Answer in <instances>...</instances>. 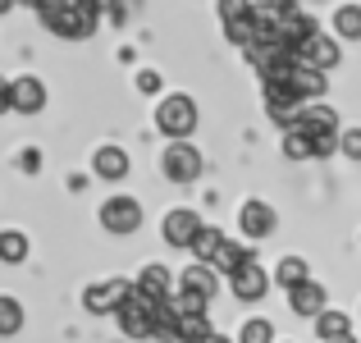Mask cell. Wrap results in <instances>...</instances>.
<instances>
[{"instance_id": "d4e9b609", "label": "cell", "mask_w": 361, "mask_h": 343, "mask_svg": "<svg viewBox=\"0 0 361 343\" xmlns=\"http://www.w3.org/2000/svg\"><path fill=\"white\" fill-rule=\"evenodd\" d=\"M334 37L338 42H361V5H343L334 14Z\"/></svg>"}, {"instance_id": "f1b7e54d", "label": "cell", "mask_w": 361, "mask_h": 343, "mask_svg": "<svg viewBox=\"0 0 361 343\" xmlns=\"http://www.w3.org/2000/svg\"><path fill=\"white\" fill-rule=\"evenodd\" d=\"M224 37H229V42L243 51V46L252 42V14H243V18H229V23H224Z\"/></svg>"}, {"instance_id": "4dcf8cb0", "label": "cell", "mask_w": 361, "mask_h": 343, "mask_svg": "<svg viewBox=\"0 0 361 343\" xmlns=\"http://www.w3.org/2000/svg\"><path fill=\"white\" fill-rule=\"evenodd\" d=\"M338 151L348 160H361V128H338Z\"/></svg>"}, {"instance_id": "52a82bcc", "label": "cell", "mask_w": 361, "mask_h": 343, "mask_svg": "<svg viewBox=\"0 0 361 343\" xmlns=\"http://www.w3.org/2000/svg\"><path fill=\"white\" fill-rule=\"evenodd\" d=\"M197 229H202V215L188 211V206H174V211L160 220V234H165V243H169V247H183V252L192 247Z\"/></svg>"}, {"instance_id": "1f68e13d", "label": "cell", "mask_w": 361, "mask_h": 343, "mask_svg": "<svg viewBox=\"0 0 361 343\" xmlns=\"http://www.w3.org/2000/svg\"><path fill=\"white\" fill-rule=\"evenodd\" d=\"M137 92H142V97H156V92H160V73L156 69H142L137 73Z\"/></svg>"}, {"instance_id": "d6a6232c", "label": "cell", "mask_w": 361, "mask_h": 343, "mask_svg": "<svg viewBox=\"0 0 361 343\" xmlns=\"http://www.w3.org/2000/svg\"><path fill=\"white\" fill-rule=\"evenodd\" d=\"M18 165H23V174H37V165H42V151H37V147H27L23 156H18Z\"/></svg>"}, {"instance_id": "8992f818", "label": "cell", "mask_w": 361, "mask_h": 343, "mask_svg": "<svg viewBox=\"0 0 361 343\" xmlns=\"http://www.w3.org/2000/svg\"><path fill=\"white\" fill-rule=\"evenodd\" d=\"M128 289L133 284L128 279H101V284H87V289H82V307H87V316H115L119 311V302L128 298Z\"/></svg>"}, {"instance_id": "74e56055", "label": "cell", "mask_w": 361, "mask_h": 343, "mask_svg": "<svg viewBox=\"0 0 361 343\" xmlns=\"http://www.w3.org/2000/svg\"><path fill=\"white\" fill-rule=\"evenodd\" d=\"M27 5H37V0H27Z\"/></svg>"}, {"instance_id": "484cf974", "label": "cell", "mask_w": 361, "mask_h": 343, "mask_svg": "<svg viewBox=\"0 0 361 343\" xmlns=\"http://www.w3.org/2000/svg\"><path fill=\"white\" fill-rule=\"evenodd\" d=\"M220 243H224V229H215V224L206 229V224H202V229H197V238H192V247H188V252H192L197 261H211V256H215V247H220Z\"/></svg>"}, {"instance_id": "ac0fdd59", "label": "cell", "mask_w": 361, "mask_h": 343, "mask_svg": "<svg viewBox=\"0 0 361 343\" xmlns=\"http://www.w3.org/2000/svg\"><path fill=\"white\" fill-rule=\"evenodd\" d=\"M283 156L288 160H316V138H311V128L302 119H293L283 128Z\"/></svg>"}, {"instance_id": "836d02e7", "label": "cell", "mask_w": 361, "mask_h": 343, "mask_svg": "<svg viewBox=\"0 0 361 343\" xmlns=\"http://www.w3.org/2000/svg\"><path fill=\"white\" fill-rule=\"evenodd\" d=\"M0 114H9V83L0 78Z\"/></svg>"}, {"instance_id": "4316f807", "label": "cell", "mask_w": 361, "mask_h": 343, "mask_svg": "<svg viewBox=\"0 0 361 343\" xmlns=\"http://www.w3.org/2000/svg\"><path fill=\"white\" fill-rule=\"evenodd\" d=\"M23 302H18V298H0V335H18V330H23Z\"/></svg>"}, {"instance_id": "e575fe53", "label": "cell", "mask_w": 361, "mask_h": 343, "mask_svg": "<svg viewBox=\"0 0 361 343\" xmlns=\"http://www.w3.org/2000/svg\"><path fill=\"white\" fill-rule=\"evenodd\" d=\"M18 5V0H0V14H9V9H14Z\"/></svg>"}, {"instance_id": "9c48e42d", "label": "cell", "mask_w": 361, "mask_h": 343, "mask_svg": "<svg viewBox=\"0 0 361 343\" xmlns=\"http://www.w3.org/2000/svg\"><path fill=\"white\" fill-rule=\"evenodd\" d=\"M293 60L298 64H311V69H320V73H329L338 64V42L334 37H311V42H302V46H293Z\"/></svg>"}, {"instance_id": "83f0119b", "label": "cell", "mask_w": 361, "mask_h": 343, "mask_svg": "<svg viewBox=\"0 0 361 343\" xmlns=\"http://www.w3.org/2000/svg\"><path fill=\"white\" fill-rule=\"evenodd\" d=\"M238 343H274V325L265 316H252V320H243V330H238Z\"/></svg>"}, {"instance_id": "ffe728a7", "label": "cell", "mask_w": 361, "mask_h": 343, "mask_svg": "<svg viewBox=\"0 0 361 343\" xmlns=\"http://www.w3.org/2000/svg\"><path fill=\"white\" fill-rule=\"evenodd\" d=\"M298 119L307 124L311 133H338V128H343V124H338V110H334V106H325V101H307Z\"/></svg>"}, {"instance_id": "8d00e7d4", "label": "cell", "mask_w": 361, "mask_h": 343, "mask_svg": "<svg viewBox=\"0 0 361 343\" xmlns=\"http://www.w3.org/2000/svg\"><path fill=\"white\" fill-rule=\"evenodd\" d=\"M329 343H357V339H353V335H343V339H329Z\"/></svg>"}, {"instance_id": "3957f363", "label": "cell", "mask_w": 361, "mask_h": 343, "mask_svg": "<svg viewBox=\"0 0 361 343\" xmlns=\"http://www.w3.org/2000/svg\"><path fill=\"white\" fill-rule=\"evenodd\" d=\"M160 169H165V179H174V183H192V179L206 169V160H202V151L183 138V142H169V147H165Z\"/></svg>"}, {"instance_id": "6da1fadb", "label": "cell", "mask_w": 361, "mask_h": 343, "mask_svg": "<svg viewBox=\"0 0 361 343\" xmlns=\"http://www.w3.org/2000/svg\"><path fill=\"white\" fill-rule=\"evenodd\" d=\"M156 128L165 133L169 142H183L197 133V101L183 97V92H174V97H160L156 106Z\"/></svg>"}, {"instance_id": "2e32d148", "label": "cell", "mask_w": 361, "mask_h": 343, "mask_svg": "<svg viewBox=\"0 0 361 343\" xmlns=\"http://www.w3.org/2000/svg\"><path fill=\"white\" fill-rule=\"evenodd\" d=\"M133 289L147 293V298H156V302H165L169 293H174V275H169L160 261H151V265H142V270H137V284H133Z\"/></svg>"}, {"instance_id": "5bb4252c", "label": "cell", "mask_w": 361, "mask_h": 343, "mask_svg": "<svg viewBox=\"0 0 361 343\" xmlns=\"http://www.w3.org/2000/svg\"><path fill=\"white\" fill-rule=\"evenodd\" d=\"M92 174L119 183V179L128 174V151H123V147H110V142H106V147H97V151H92Z\"/></svg>"}, {"instance_id": "9a60e30c", "label": "cell", "mask_w": 361, "mask_h": 343, "mask_svg": "<svg viewBox=\"0 0 361 343\" xmlns=\"http://www.w3.org/2000/svg\"><path fill=\"white\" fill-rule=\"evenodd\" d=\"M288 83H293V92L302 97V106H307V101H316V97H325V92H329V73L311 69V64H293Z\"/></svg>"}, {"instance_id": "277c9868", "label": "cell", "mask_w": 361, "mask_h": 343, "mask_svg": "<svg viewBox=\"0 0 361 343\" xmlns=\"http://www.w3.org/2000/svg\"><path fill=\"white\" fill-rule=\"evenodd\" d=\"M97 9H87V5H64L60 14H51L46 18V28H51L55 37H69V42H87L92 32H97Z\"/></svg>"}, {"instance_id": "5b68a950", "label": "cell", "mask_w": 361, "mask_h": 343, "mask_svg": "<svg viewBox=\"0 0 361 343\" xmlns=\"http://www.w3.org/2000/svg\"><path fill=\"white\" fill-rule=\"evenodd\" d=\"M101 229L106 234H137L142 229V202L137 197H110V202H101Z\"/></svg>"}, {"instance_id": "8fae6325", "label": "cell", "mask_w": 361, "mask_h": 343, "mask_svg": "<svg viewBox=\"0 0 361 343\" xmlns=\"http://www.w3.org/2000/svg\"><path fill=\"white\" fill-rule=\"evenodd\" d=\"M288 307H293V316H302V320H316L320 311L329 307V293H325V284H320V279H307V284H298V289L288 293Z\"/></svg>"}, {"instance_id": "4fadbf2b", "label": "cell", "mask_w": 361, "mask_h": 343, "mask_svg": "<svg viewBox=\"0 0 361 343\" xmlns=\"http://www.w3.org/2000/svg\"><path fill=\"white\" fill-rule=\"evenodd\" d=\"M247 261H256V247L252 243H233V238L224 234V243L215 247V256L206 265H215V275H233V270H243Z\"/></svg>"}, {"instance_id": "d590c367", "label": "cell", "mask_w": 361, "mask_h": 343, "mask_svg": "<svg viewBox=\"0 0 361 343\" xmlns=\"http://www.w3.org/2000/svg\"><path fill=\"white\" fill-rule=\"evenodd\" d=\"M202 343H229V339H224V335H211V339H202Z\"/></svg>"}, {"instance_id": "7c38bea8", "label": "cell", "mask_w": 361, "mask_h": 343, "mask_svg": "<svg viewBox=\"0 0 361 343\" xmlns=\"http://www.w3.org/2000/svg\"><path fill=\"white\" fill-rule=\"evenodd\" d=\"M229 279H233V298H238V302H261L265 293H270V275H265L256 261H247L243 270L229 275Z\"/></svg>"}, {"instance_id": "cb8c5ba5", "label": "cell", "mask_w": 361, "mask_h": 343, "mask_svg": "<svg viewBox=\"0 0 361 343\" xmlns=\"http://www.w3.org/2000/svg\"><path fill=\"white\" fill-rule=\"evenodd\" d=\"M211 335H215V325H211V316H206V311L178 316V343H202V339H211Z\"/></svg>"}, {"instance_id": "e0dca14e", "label": "cell", "mask_w": 361, "mask_h": 343, "mask_svg": "<svg viewBox=\"0 0 361 343\" xmlns=\"http://www.w3.org/2000/svg\"><path fill=\"white\" fill-rule=\"evenodd\" d=\"M174 284H178V289H188V293H202V298H215V289H220V275H215V265L192 261Z\"/></svg>"}, {"instance_id": "f546056e", "label": "cell", "mask_w": 361, "mask_h": 343, "mask_svg": "<svg viewBox=\"0 0 361 343\" xmlns=\"http://www.w3.org/2000/svg\"><path fill=\"white\" fill-rule=\"evenodd\" d=\"M215 14H220V23L243 18V14H252V0H215Z\"/></svg>"}, {"instance_id": "d6986e66", "label": "cell", "mask_w": 361, "mask_h": 343, "mask_svg": "<svg viewBox=\"0 0 361 343\" xmlns=\"http://www.w3.org/2000/svg\"><path fill=\"white\" fill-rule=\"evenodd\" d=\"M307 279H311V265L302 261V256H279V265H274V275H270V284H279L283 293H293Z\"/></svg>"}, {"instance_id": "7a4b0ae2", "label": "cell", "mask_w": 361, "mask_h": 343, "mask_svg": "<svg viewBox=\"0 0 361 343\" xmlns=\"http://www.w3.org/2000/svg\"><path fill=\"white\" fill-rule=\"evenodd\" d=\"M156 311H160L156 298H147V293L128 289V298L119 302L115 320H119V330H123L128 339H151V335H156Z\"/></svg>"}, {"instance_id": "ba28073f", "label": "cell", "mask_w": 361, "mask_h": 343, "mask_svg": "<svg viewBox=\"0 0 361 343\" xmlns=\"http://www.w3.org/2000/svg\"><path fill=\"white\" fill-rule=\"evenodd\" d=\"M9 110H18V114H42L46 110V83L32 78V73L14 78V83H9Z\"/></svg>"}, {"instance_id": "44dd1931", "label": "cell", "mask_w": 361, "mask_h": 343, "mask_svg": "<svg viewBox=\"0 0 361 343\" xmlns=\"http://www.w3.org/2000/svg\"><path fill=\"white\" fill-rule=\"evenodd\" d=\"M343 335H353V316H348V311L325 307V311L316 316V339L329 343V339H343Z\"/></svg>"}, {"instance_id": "603a6c76", "label": "cell", "mask_w": 361, "mask_h": 343, "mask_svg": "<svg viewBox=\"0 0 361 343\" xmlns=\"http://www.w3.org/2000/svg\"><path fill=\"white\" fill-rule=\"evenodd\" d=\"M316 32H320V23H316L311 14H302V9H298V14H288V18H283V42H288V46H302V42H311Z\"/></svg>"}, {"instance_id": "7402d4cb", "label": "cell", "mask_w": 361, "mask_h": 343, "mask_svg": "<svg viewBox=\"0 0 361 343\" xmlns=\"http://www.w3.org/2000/svg\"><path fill=\"white\" fill-rule=\"evenodd\" d=\"M27 252H32L27 234H18V229H0V261H5V265L27 261Z\"/></svg>"}, {"instance_id": "30bf717a", "label": "cell", "mask_w": 361, "mask_h": 343, "mask_svg": "<svg viewBox=\"0 0 361 343\" xmlns=\"http://www.w3.org/2000/svg\"><path fill=\"white\" fill-rule=\"evenodd\" d=\"M274 224H279L274 206H265V202H243L238 206V229H243L247 243H252V238H270Z\"/></svg>"}]
</instances>
